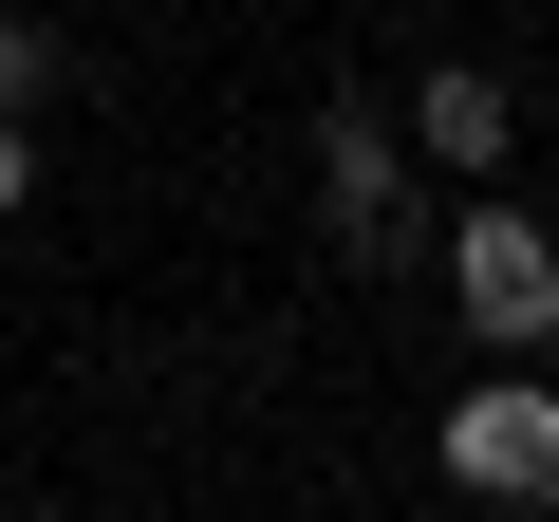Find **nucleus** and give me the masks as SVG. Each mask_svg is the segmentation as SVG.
<instances>
[{"label":"nucleus","mask_w":559,"mask_h":522,"mask_svg":"<svg viewBox=\"0 0 559 522\" xmlns=\"http://www.w3.org/2000/svg\"><path fill=\"white\" fill-rule=\"evenodd\" d=\"M429 466H448L466 503H503V522H540V503H559V392H540L522 355H485V373L448 392V429H429Z\"/></svg>","instance_id":"f257e3e1"},{"label":"nucleus","mask_w":559,"mask_h":522,"mask_svg":"<svg viewBox=\"0 0 559 522\" xmlns=\"http://www.w3.org/2000/svg\"><path fill=\"white\" fill-rule=\"evenodd\" d=\"M448 299H466L485 355H540V336H559V224H540V205H466V224H448Z\"/></svg>","instance_id":"f03ea898"},{"label":"nucleus","mask_w":559,"mask_h":522,"mask_svg":"<svg viewBox=\"0 0 559 522\" xmlns=\"http://www.w3.org/2000/svg\"><path fill=\"white\" fill-rule=\"evenodd\" d=\"M318 224H336V261H373V281L429 242V205H411V131L355 112V94H336V131H318Z\"/></svg>","instance_id":"7ed1b4c3"},{"label":"nucleus","mask_w":559,"mask_h":522,"mask_svg":"<svg viewBox=\"0 0 559 522\" xmlns=\"http://www.w3.org/2000/svg\"><path fill=\"white\" fill-rule=\"evenodd\" d=\"M503 150H522V94H503L485 57L411 75V168H503Z\"/></svg>","instance_id":"20e7f679"},{"label":"nucleus","mask_w":559,"mask_h":522,"mask_svg":"<svg viewBox=\"0 0 559 522\" xmlns=\"http://www.w3.org/2000/svg\"><path fill=\"white\" fill-rule=\"evenodd\" d=\"M38 94H57V38L20 20V0H0V112H38Z\"/></svg>","instance_id":"39448f33"},{"label":"nucleus","mask_w":559,"mask_h":522,"mask_svg":"<svg viewBox=\"0 0 559 522\" xmlns=\"http://www.w3.org/2000/svg\"><path fill=\"white\" fill-rule=\"evenodd\" d=\"M38 205V112H0V224Z\"/></svg>","instance_id":"423d86ee"}]
</instances>
